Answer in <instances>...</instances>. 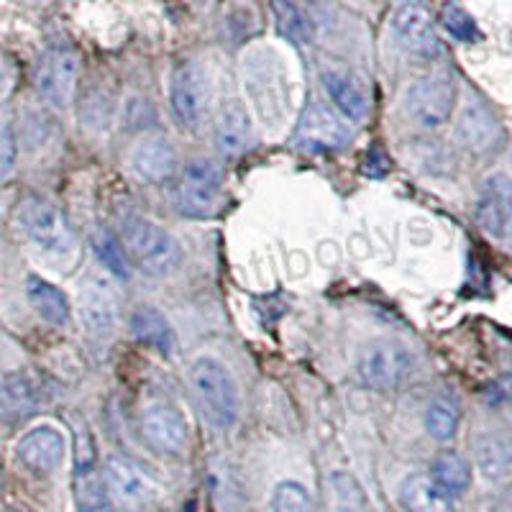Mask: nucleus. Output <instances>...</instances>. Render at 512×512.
Instances as JSON below:
<instances>
[{
	"label": "nucleus",
	"instance_id": "f257e3e1",
	"mask_svg": "<svg viewBox=\"0 0 512 512\" xmlns=\"http://www.w3.org/2000/svg\"><path fill=\"white\" fill-rule=\"evenodd\" d=\"M190 387L200 410L216 428H228L239 418V390L231 372L213 356H200L190 364Z\"/></svg>",
	"mask_w": 512,
	"mask_h": 512
},
{
	"label": "nucleus",
	"instance_id": "f03ea898",
	"mask_svg": "<svg viewBox=\"0 0 512 512\" xmlns=\"http://www.w3.org/2000/svg\"><path fill=\"white\" fill-rule=\"evenodd\" d=\"M121 236L126 251L139 267L149 274H169L180 267L182 249L162 226L136 213H128L121 221Z\"/></svg>",
	"mask_w": 512,
	"mask_h": 512
},
{
	"label": "nucleus",
	"instance_id": "7ed1b4c3",
	"mask_svg": "<svg viewBox=\"0 0 512 512\" xmlns=\"http://www.w3.org/2000/svg\"><path fill=\"white\" fill-rule=\"evenodd\" d=\"M223 175L216 162L192 159L182 172L180 208L190 218H210L221 208Z\"/></svg>",
	"mask_w": 512,
	"mask_h": 512
},
{
	"label": "nucleus",
	"instance_id": "20e7f679",
	"mask_svg": "<svg viewBox=\"0 0 512 512\" xmlns=\"http://www.w3.org/2000/svg\"><path fill=\"white\" fill-rule=\"evenodd\" d=\"M410 372V354L395 341H372L359 351L356 374L367 387L384 392L395 390Z\"/></svg>",
	"mask_w": 512,
	"mask_h": 512
},
{
	"label": "nucleus",
	"instance_id": "39448f33",
	"mask_svg": "<svg viewBox=\"0 0 512 512\" xmlns=\"http://www.w3.org/2000/svg\"><path fill=\"white\" fill-rule=\"evenodd\" d=\"M18 221L31 241L47 254H67L72 249V233L54 203L44 198H26L18 210Z\"/></svg>",
	"mask_w": 512,
	"mask_h": 512
},
{
	"label": "nucleus",
	"instance_id": "423d86ee",
	"mask_svg": "<svg viewBox=\"0 0 512 512\" xmlns=\"http://www.w3.org/2000/svg\"><path fill=\"white\" fill-rule=\"evenodd\" d=\"M77 72H80V59L72 49L54 47L41 54L36 62L34 82L36 90L54 108H67L75 95Z\"/></svg>",
	"mask_w": 512,
	"mask_h": 512
},
{
	"label": "nucleus",
	"instance_id": "0eeeda50",
	"mask_svg": "<svg viewBox=\"0 0 512 512\" xmlns=\"http://www.w3.org/2000/svg\"><path fill=\"white\" fill-rule=\"evenodd\" d=\"M354 139V128L328 105H310L295 131V144L308 152H338Z\"/></svg>",
	"mask_w": 512,
	"mask_h": 512
},
{
	"label": "nucleus",
	"instance_id": "6e6552de",
	"mask_svg": "<svg viewBox=\"0 0 512 512\" xmlns=\"http://www.w3.org/2000/svg\"><path fill=\"white\" fill-rule=\"evenodd\" d=\"M454 105L456 85L441 75L415 80L405 93V108L425 128L443 126L454 113Z\"/></svg>",
	"mask_w": 512,
	"mask_h": 512
},
{
	"label": "nucleus",
	"instance_id": "1a4fd4ad",
	"mask_svg": "<svg viewBox=\"0 0 512 512\" xmlns=\"http://www.w3.org/2000/svg\"><path fill=\"white\" fill-rule=\"evenodd\" d=\"M169 108L180 126L195 128L208 108V80L198 64H180L169 85Z\"/></svg>",
	"mask_w": 512,
	"mask_h": 512
},
{
	"label": "nucleus",
	"instance_id": "9d476101",
	"mask_svg": "<svg viewBox=\"0 0 512 512\" xmlns=\"http://www.w3.org/2000/svg\"><path fill=\"white\" fill-rule=\"evenodd\" d=\"M479 228L497 241L512 239V177L492 175L484 180L474 208Z\"/></svg>",
	"mask_w": 512,
	"mask_h": 512
},
{
	"label": "nucleus",
	"instance_id": "9b49d317",
	"mask_svg": "<svg viewBox=\"0 0 512 512\" xmlns=\"http://www.w3.org/2000/svg\"><path fill=\"white\" fill-rule=\"evenodd\" d=\"M64 454H67V443H64L62 431L47 423L31 428L16 446L18 464L36 477H47V474L57 472L64 461Z\"/></svg>",
	"mask_w": 512,
	"mask_h": 512
},
{
	"label": "nucleus",
	"instance_id": "f8f14e48",
	"mask_svg": "<svg viewBox=\"0 0 512 512\" xmlns=\"http://www.w3.org/2000/svg\"><path fill=\"white\" fill-rule=\"evenodd\" d=\"M103 479L111 500L121 502L126 507H141L157 497V484L146 477L141 466H136L134 461L121 454L108 456Z\"/></svg>",
	"mask_w": 512,
	"mask_h": 512
},
{
	"label": "nucleus",
	"instance_id": "ddd939ff",
	"mask_svg": "<svg viewBox=\"0 0 512 512\" xmlns=\"http://www.w3.org/2000/svg\"><path fill=\"white\" fill-rule=\"evenodd\" d=\"M80 315L90 336H111L118 315V297L116 292H113L111 282L105 280V277H100V274H90L88 280L82 282Z\"/></svg>",
	"mask_w": 512,
	"mask_h": 512
},
{
	"label": "nucleus",
	"instance_id": "4468645a",
	"mask_svg": "<svg viewBox=\"0 0 512 512\" xmlns=\"http://www.w3.org/2000/svg\"><path fill=\"white\" fill-rule=\"evenodd\" d=\"M141 436L159 454H180L187 443V423L172 405H152L141 415Z\"/></svg>",
	"mask_w": 512,
	"mask_h": 512
},
{
	"label": "nucleus",
	"instance_id": "2eb2a0df",
	"mask_svg": "<svg viewBox=\"0 0 512 512\" xmlns=\"http://www.w3.org/2000/svg\"><path fill=\"white\" fill-rule=\"evenodd\" d=\"M392 29H395V36L400 39L402 47L410 49L413 54L436 57L441 52V41H438L433 18L423 6L408 3V6L397 8L395 18H392Z\"/></svg>",
	"mask_w": 512,
	"mask_h": 512
},
{
	"label": "nucleus",
	"instance_id": "dca6fc26",
	"mask_svg": "<svg viewBox=\"0 0 512 512\" xmlns=\"http://www.w3.org/2000/svg\"><path fill=\"white\" fill-rule=\"evenodd\" d=\"M254 144V123L249 111L239 98H231L221 105L216 118V146L226 157H241Z\"/></svg>",
	"mask_w": 512,
	"mask_h": 512
},
{
	"label": "nucleus",
	"instance_id": "f3484780",
	"mask_svg": "<svg viewBox=\"0 0 512 512\" xmlns=\"http://www.w3.org/2000/svg\"><path fill=\"white\" fill-rule=\"evenodd\" d=\"M456 136H459V141L469 152L492 154L500 149L502 139H505V131H502L497 118L482 103H469L461 111Z\"/></svg>",
	"mask_w": 512,
	"mask_h": 512
},
{
	"label": "nucleus",
	"instance_id": "a211bd4d",
	"mask_svg": "<svg viewBox=\"0 0 512 512\" xmlns=\"http://www.w3.org/2000/svg\"><path fill=\"white\" fill-rule=\"evenodd\" d=\"M320 80H323V88L331 95L341 116H346L349 121H364L367 118V90H364V85H361V80L354 72L344 70V67H326V70L320 72Z\"/></svg>",
	"mask_w": 512,
	"mask_h": 512
},
{
	"label": "nucleus",
	"instance_id": "6ab92c4d",
	"mask_svg": "<svg viewBox=\"0 0 512 512\" xmlns=\"http://www.w3.org/2000/svg\"><path fill=\"white\" fill-rule=\"evenodd\" d=\"M47 400L49 387L36 372H11L0 382V405L11 413H29Z\"/></svg>",
	"mask_w": 512,
	"mask_h": 512
},
{
	"label": "nucleus",
	"instance_id": "aec40b11",
	"mask_svg": "<svg viewBox=\"0 0 512 512\" xmlns=\"http://www.w3.org/2000/svg\"><path fill=\"white\" fill-rule=\"evenodd\" d=\"M136 175L146 182H167L177 172L175 149L164 136H146L136 144L134 152Z\"/></svg>",
	"mask_w": 512,
	"mask_h": 512
},
{
	"label": "nucleus",
	"instance_id": "412c9836",
	"mask_svg": "<svg viewBox=\"0 0 512 512\" xmlns=\"http://www.w3.org/2000/svg\"><path fill=\"white\" fill-rule=\"evenodd\" d=\"M131 336L141 341V344L157 349L164 356H169L177 349L175 328L169 326V320L164 318L162 310H157L154 305H139L131 313Z\"/></svg>",
	"mask_w": 512,
	"mask_h": 512
},
{
	"label": "nucleus",
	"instance_id": "4be33fe9",
	"mask_svg": "<svg viewBox=\"0 0 512 512\" xmlns=\"http://www.w3.org/2000/svg\"><path fill=\"white\" fill-rule=\"evenodd\" d=\"M26 295H29V303L34 305L36 313L47 320L49 326H64L70 320V300L59 290L57 285L47 282L39 274H29L26 280Z\"/></svg>",
	"mask_w": 512,
	"mask_h": 512
},
{
	"label": "nucleus",
	"instance_id": "5701e85b",
	"mask_svg": "<svg viewBox=\"0 0 512 512\" xmlns=\"http://www.w3.org/2000/svg\"><path fill=\"white\" fill-rule=\"evenodd\" d=\"M402 505L408 512H454L451 497L436 487L431 477L420 474H413L402 484Z\"/></svg>",
	"mask_w": 512,
	"mask_h": 512
},
{
	"label": "nucleus",
	"instance_id": "b1692460",
	"mask_svg": "<svg viewBox=\"0 0 512 512\" xmlns=\"http://www.w3.org/2000/svg\"><path fill=\"white\" fill-rule=\"evenodd\" d=\"M431 479L448 497H456L464 495L466 489H469L472 474H469V464H466L456 451H441V454L433 459Z\"/></svg>",
	"mask_w": 512,
	"mask_h": 512
},
{
	"label": "nucleus",
	"instance_id": "393cba45",
	"mask_svg": "<svg viewBox=\"0 0 512 512\" xmlns=\"http://www.w3.org/2000/svg\"><path fill=\"white\" fill-rule=\"evenodd\" d=\"M326 505L331 512H367V495L351 474L333 472L326 482Z\"/></svg>",
	"mask_w": 512,
	"mask_h": 512
},
{
	"label": "nucleus",
	"instance_id": "a878e982",
	"mask_svg": "<svg viewBox=\"0 0 512 512\" xmlns=\"http://www.w3.org/2000/svg\"><path fill=\"white\" fill-rule=\"evenodd\" d=\"M77 505L80 512H113L111 495L105 487V479L93 469H80L77 472Z\"/></svg>",
	"mask_w": 512,
	"mask_h": 512
},
{
	"label": "nucleus",
	"instance_id": "bb28decb",
	"mask_svg": "<svg viewBox=\"0 0 512 512\" xmlns=\"http://www.w3.org/2000/svg\"><path fill=\"white\" fill-rule=\"evenodd\" d=\"M272 13L277 21V31L295 44H310L313 41V26L308 16L292 3V0H272Z\"/></svg>",
	"mask_w": 512,
	"mask_h": 512
},
{
	"label": "nucleus",
	"instance_id": "cd10ccee",
	"mask_svg": "<svg viewBox=\"0 0 512 512\" xmlns=\"http://www.w3.org/2000/svg\"><path fill=\"white\" fill-rule=\"evenodd\" d=\"M474 454H477L479 469L489 479L502 477L510 466V451L505 448L502 438H497V433H479L474 438Z\"/></svg>",
	"mask_w": 512,
	"mask_h": 512
},
{
	"label": "nucleus",
	"instance_id": "c85d7f7f",
	"mask_svg": "<svg viewBox=\"0 0 512 512\" xmlns=\"http://www.w3.org/2000/svg\"><path fill=\"white\" fill-rule=\"evenodd\" d=\"M425 428L436 441H451L459 431V408L448 397H436L425 410Z\"/></svg>",
	"mask_w": 512,
	"mask_h": 512
},
{
	"label": "nucleus",
	"instance_id": "c756f323",
	"mask_svg": "<svg viewBox=\"0 0 512 512\" xmlns=\"http://www.w3.org/2000/svg\"><path fill=\"white\" fill-rule=\"evenodd\" d=\"M93 249L95 254H98L100 264H103L113 277H118V280H128V277H131V264H128L126 259V251L118 246L116 236H113L108 228H100V231L95 233Z\"/></svg>",
	"mask_w": 512,
	"mask_h": 512
},
{
	"label": "nucleus",
	"instance_id": "7c9ffc66",
	"mask_svg": "<svg viewBox=\"0 0 512 512\" xmlns=\"http://www.w3.org/2000/svg\"><path fill=\"white\" fill-rule=\"evenodd\" d=\"M272 512H313V497L300 482H280L272 492Z\"/></svg>",
	"mask_w": 512,
	"mask_h": 512
},
{
	"label": "nucleus",
	"instance_id": "2f4dec72",
	"mask_svg": "<svg viewBox=\"0 0 512 512\" xmlns=\"http://www.w3.org/2000/svg\"><path fill=\"white\" fill-rule=\"evenodd\" d=\"M441 21H443V26H446L448 34L454 36V39L464 41V44H474V41L482 39L477 24H474V18L469 16L464 8L456 6V3H448V6H443Z\"/></svg>",
	"mask_w": 512,
	"mask_h": 512
},
{
	"label": "nucleus",
	"instance_id": "473e14b6",
	"mask_svg": "<svg viewBox=\"0 0 512 512\" xmlns=\"http://www.w3.org/2000/svg\"><path fill=\"white\" fill-rule=\"evenodd\" d=\"M16 167V139L8 123L0 121V180H6Z\"/></svg>",
	"mask_w": 512,
	"mask_h": 512
},
{
	"label": "nucleus",
	"instance_id": "72a5a7b5",
	"mask_svg": "<svg viewBox=\"0 0 512 512\" xmlns=\"http://www.w3.org/2000/svg\"><path fill=\"white\" fill-rule=\"evenodd\" d=\"M8 90H11V67L3 59V54H0V98L8 95Z\"/></svg>",
	"mask_w": 512,
	"mask_h": 512
},
{
	"label": "nucleus",
	"instance_id": "f704fd0d",
	"mask_svg": "<svg viewBox=\"0 0 512 512\" xmlns=\"http://www.w3.org/2000/svg\"><path fill=\"white\" fill-rule=\"evenodd\" d=\"M500 390H502V397L512 402V374H507V377L502 379V382H500Z\"/></svg>",
	"mask_w": 512,
	"mask_h": 512
},
{
	"label": "nucleus",
	"instance_id": "c9c22d12",
	"mask_svg": "<svg viewBox=\"0 0 512 512\" xmlns=\"http://www.w3.org/2000/svg\"><path fill=\"white\" fill-rule=\"evenodd\" d=\"M0 482H3V479H0Z\"/></svg>",
	"mask_w": 512,
	"mask_h": 512
}]
</instances>
